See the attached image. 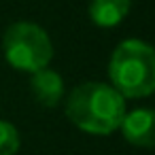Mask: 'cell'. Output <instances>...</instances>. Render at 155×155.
Segmentation results:
<instances>
[{
    "label": "cell",
    "instance_id": "cell-1",
    "mask_svg": "<svg viewBox=\"0 0 155 155\" xmlns=\"http://www.w3.org/2000/svg\"><path fill=\"white\" fill-rule=\"evenodd\" d=\"M125 115L123 96L106 83L89 81L77 85L66 100V117L83 132L110 134Z\"/></svg>",
    "mask_w": 155,
    "mask_h": 155
},
{
    "label": "cell",
    "instance_id": "cell-2",
    "mask_svg": "<svg viewBox=\"0 0 155 155\" xmlns=\"http://www.w3.org/2000/svg\"><path fill=\"white\" fill-rule=\"evenodd\" d=\"M108 74L123 98H147L155 89V53L142 41H123L113 51Z\"/></svg>",
    "mask_w": 155,
    "mask_h": 155
},
{
    "label": "cell",
    "instance_id": "cell-3",
    "mask_svg": "<svg viewBox=\"0 0 155 155\" xmlns=\"http://www.w3.org/2000/svg\"><path fill=\"white\" fill-rule=\"evenodd\" d=\"M7 62L26 72L47 68L53 60V43L49 34L32 21H15L7 28L2 38Z\"/></svg>",
    "mask_w": 155,
    "mask_h": 155
},
{
    "label": "cell",
    "instance_id": "cell-4",
    "mask_svg": "<svg viewBox=\"0 0 155 155\" xmlns=\"http://www.w3.org/2000/svg\"><path fill=\"white\" fill-rule=\"evenodd\" d=\"M119 127H121V132H123V136L130 144L142 147V149L153 147V140H155V132H153L155 115H153V110L136 108L132 113H125Z\"/></svg>",
    "mask_w": 155,
    "mask_h": 155
},
{
    "label": "cell",
    "instance_id": "cell-5",
    "mask_svg": "<svg viewBox=\"0 0 155 155\" xmlns=\"http://www.w3.org/2000/svg\"><path fill=\"white\" fill-rule=\"evenodd\" d=\"M30 89L34 100L45 106V108H53L60 104L62 96H64V79L51 70V68H41L34 70L30 77Z\"/></svg>",
    "mask_w": 155,
    "mask_h": 155
},
{
    "label": "cell",
    "instance_id": "cell-6",
    "mask_svg": "<svg viewBox=\"0 0 155 155\" xmlns=\"http://www.w3.org/2000/svg\"><path fill=\"white\" fill-rule=\"evenodd\" d=\"M132 0H91L89 17L100 28H115L130 13Z\"/></svg>",
    "mask_w": 155,
    "mask_h": 155
},
{
    "label": "cell",
    "instance_id": "cell-7",
    "mask_svg": "<svg viewBox=\"0 0 155 155\" xmlns=\"http://www.w3.org/2000/svg\"><path fill=\"white\" fill-rule=\"evenodd\" d=\"M19 132L17 127L7 121V119H0V155H15L19 151Z\"/></svg>",
    "mask_w": 155,
    "mask_h": 155
}]
</instances>
